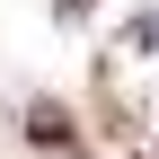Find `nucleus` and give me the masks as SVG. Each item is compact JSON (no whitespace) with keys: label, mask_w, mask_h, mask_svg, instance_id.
<instances>
[{"label":"nucleus","mask_w":159,"mask_h":159,"mask_svg":"<svg viewBox=\"0 0 159 159\" xmlns=\"http://www.w3.org/2000/svg\"><path fill=\"white\" fill-rule=\"evenodd\" d=\"M27 133H35V142H71V124H62L53 106H35V115H27Z\"/></svg>","instance_id":"f257e3e1"},{"label":"nucleus","mask_w":159,"mask_h":159,"mask_svg":"<svg viewBox=\"0 0 159 159\" xmlns=\"http://www.w3.org/2000/svg\"><path fill=\"white\" fill-rule=\"evenodd\" d=\"M53 9H62V18H80V9H89V0H53Z\"/></svg>","instance_id":"f03ea898"}]
</instances>
